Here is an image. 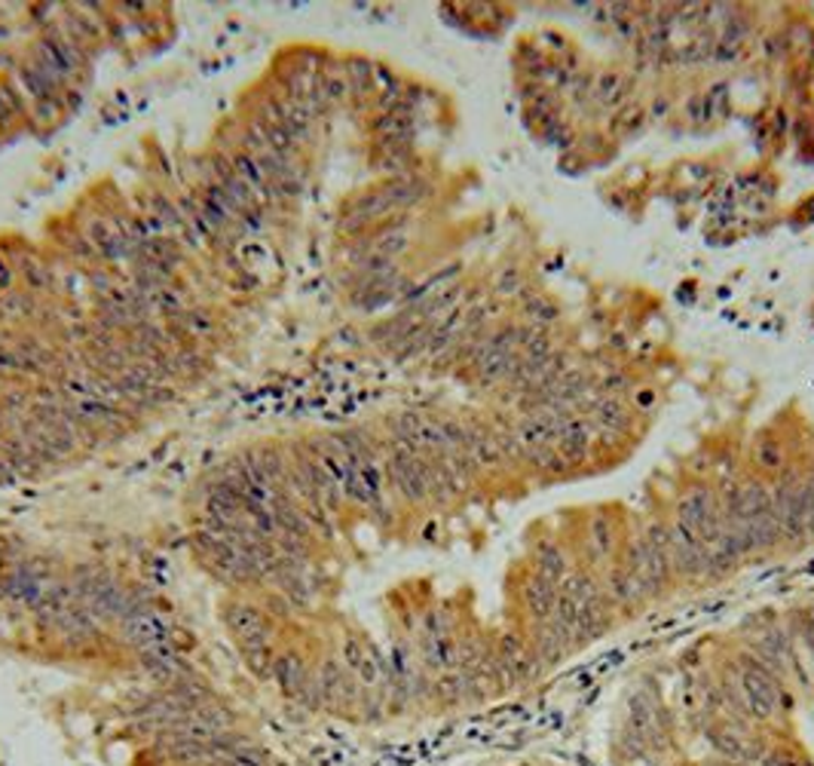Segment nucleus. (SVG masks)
I'll use <instances>...</instances> for the list:
<instances>
[{
  "label": "nucleus",
  "mask_w": 814,
  "mask_h": 766,
  "mask_svg": "<svg viewBox=\"0 0 814 766\" xmlns=\"http://www.w3.org/2000/svg\"><path fill=\"white\" fill-rule=\"evenodd\" d=\"M729 677L735 681L751 720H775L790 708L787 705V684H783L778 674L768 672L766 665L753 657L751 650L738 653L732 669H729Z\"/></svg>",
  "instance_id": "2"
},
{
  "label": "nucleus",
  "mask_w": 814,
  "mask_h": 766,
  "mask_svg": "<svg viewBox=\"0 0 814 766\" xmlns=\"http://www.w3.org/2000/svg\"><path fill=\"white\" fill-rule=\"evenodd\" d=\"M717 506H720L717 487L707 485V482H692V485L686 487V494L676 500L674 521L686 525L689 531H698Z\"/></svg>",
  "instance_id": "7"
},
{
  "label": "nucleus",
  "mask_w": 814,
  "mask_h": 766,
  "mask_svg": "<svg viewBox=\"0 0 814 766\" xmlns=\"http://www.w3.org/2000/svg\"><path fill=\"white\" fill-rule=\"evenodd\" d=\"M557 598H561V586L548 579L545 574H539L530 567V574L523 577L521 586V604L527 610V616L533 623H545L552 620L554 608H557Z\"/></svg>",
  "instance_id": "6"
},
{
  "label": "nucleus",
  "mask_w": 814,
  "mask_h": 766,
  "mask_svg": "<svg viewBox=\"0 0 814 766\" xmlns=\"http://www.w3.org/2000/svg\"><path fill=\"white\" fill-rule=\"evenodd\" d=\"M671 564L676 579H713V558L710 549L698 540V533L686 525L671 521Z\"/></svg>",
  "instance_id": "3"
},
{
  "label": "nucleus",
  "mask_w": 814,
  "mask_h": 766,
  "mask_svg": "<svg viewBox=\"0 0 814 766\" xmlns=\"http://www.w3.org/2000/svg\"><path fill=\"white\" fill-rule=\"evenodd\" d=\"M618 558V528L606 516H591L582 537V567L606 570Z\"/></svg>",
  "instance_id": "5"
},
{
  "label": "nucleus",
  "mask_w": 814,
  "mask_h": 766,
  "mask_svg": "<svg viewBox=\"0 0 814 766\" xmlns=\"http://www.w3.org/2000/svg\"><path fill=\"white\" fill-rule=\"evenodd\" d=\"M600 582H603V592L613 601L615 610L630 613V610L644 608L646 604V594L644 589H640V582L630 577L628 570L622 567V562L610 564V567L603 570V579H600Z\"/></svg>",
  "instance_id": "8"
},
{
  "label": "nucleus",
  "mask_w": 814,
  "mask_h": 766,
  "mask_svg": "<svg viewBox=\"0 0 814 766\" xmlns=\"http://www.w3.org/2000/svg\"><path fill=\"white\" fill-rule=\"evenodd\" d=\"M753 463H756V470L759 472L775 475V472L783 470L787 453H783V448L775 441V438H759V441H756V448H753Z\"/></svg>",
  "instance_id": "10"
},
{
  "label": "nucleus",
  "mask_w": 814,
  "mask_h": 766,
  "mask_svg": "<svg viewBox=\"0 0 814 766\" xmlns=\"http://www.w3.org/2000/svg\"><path fill=\"white\" fill-rule=\"evenodd\" d=\"M656 408H659V392L652 390V387L634 390V396H630V411H637V414H649V411H656Z\"/></svg>",
  "instance_id": "12"
},
{
  "label": "nucleus",
  "mask_w": 814,
  "mask_h": 766,
  "mask_svg": "<svg viewBox=\"0 0 814 766\" xmlns=\"http://www.w3.org/2000/svg\"><path fill=\"white\" fill-rule=\"evenodd\" d=\"M533 570L539 574H545L548 579H554L557 586L569 577V570H573V562H569L567 549H561L552 540H542L533 549Z\"/></svg>",
  "instance_id": "9"
},
{
  "label": "nucleus",
  "mask_w": 814,
  "mask_h": 766,
  "mask_svg": "<svg viewBox=\"0 0 814 766\" xmlns=\"http://www.w3.org/2000/svg\"><path fill=\"white\" fill-rule=\"evenodd\" d=\"M771 506H775V518L787 546H805L809 533H805V521H802V503H799V475H775L771 485Z\"/></svg>",
  "instance_id": "4"
},
{
  "label": "nucleus",
  "mask_w": 814,
  "mask_h": 766,
  "mask_svg": "<svg viewBox=\"0 0 814 766\" xmlns=\"http://www.w3.org/2000/svg\"><path fill=\"white\" fill-rule=\"evenodd\" d=\"M799 503H802L805 533H809V540H814V472L799 475Z\"/></svg>",
  "instance_id": "11"
},
{
  "label": "nucleus",
  "mask_w": 814,
  "mask_h": 766,
  "mask_svg": "<svg viewBox=\"0 0 814 766\" xmlns=\"http://www.w3.org/2000/svg\"><path fill=\"white\" fill-rule=\"evenodd\" d=\"M0 766H276L258 727L187 657L120 693L0 720Z\"/></svg>",
  "instance_id": "1"
},
{
  "label": "nucleus",
  "mask_w": 814,
  "mask_h": 766,
  "mask_svg": "<svg viewBox=\"0 0 814 766\" xmlns=\"http://www.w3.org/2000/svg\"><path fill=\"white\" fill-rule=\"evenodd\" d=\"M812 472H814V470H812Z\"/></svg>",
  "instance_id": "13"
}]
</instances>
